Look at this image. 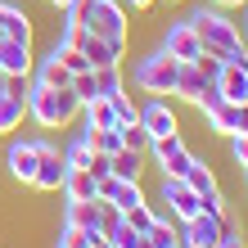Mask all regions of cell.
<instances>
[{
	"mask_svg": "<svg viewBox=\"0 0 248 248\" xmlns=\"http://www.w3.org/2000/svg\"><path fill=\"white\" fill-rule=\"evenodd\" d=\"M149 140H154V136H149V131H144L140 122H126V126H122V144H126V149L144 154V149H149Z\"/></svg>",
	"mask_w": 248,
	"mask_h": 248,
	"instance_id": "f1b7e54d",
	"label": "cell"
},
{
	"mask_svg": "<svg viewBox=\"0 0 248 248\" xmlns=\"http://www.w3.org/2000/svg\"><path fill=\"white\" fill-rule=\"evenodd\" d=\"M171 59H181V63H189V59H199L203 54V46H199V32L189 27V18H176V23H167L163 27V41H158Z\"/></svg>",
	"mask_w": 248,
	"mask_h": 248,
	"instance_id": "ba28073f",
	"label": "cell"
},
{
	"mask_svg": "<svg viewBox=\"0 0 248 248\" xmlns=\"http://www.w3.org/2000/svg\"><path fill=\"white\" fill-rule=\"evenodd\" d=\"M91 136V149L95 154H118L122 149V126H108V131H86Z\"/></svg>",
	"mask_w": 248,
	"mask_h": 248,
	"instance_id": "4316f807",
	"label": "cell"
},
{
	"mask_svg": "<svg viewBox=\"0 0 248 248\" xmlns=\"http://www.w3.org/2000/svg\"><path fill=\"white\" fill-rule=\"evenodd\" d=\"M81 126L86 131H108V126H118V113H113L108 99H91V104H81Z\"/></svg>",
	"mask_w": 248,
	"mask_h": 248,
	"instance_id": "ffe728a7",
	"label": "cell"
},
{
	"mask_svg": "<svg viewBox=\"0 0 248 248\" xmlns=\"http://www.w3.org/2000/svg\"><path fill=\"white\" fill-rule=\"evenodd\" d=\"M203 212H208V217H226V212H230V203H226V194H221V189L203 194Z\"/></svg>",
	"mask_w": 248,
	"mask_h": 248,
	"instance_id": "e575fe53",
	"label": "cell"
},
{
	"mask_svg": "<svg viewBox=\"0 0 248 248\" xmlns=\"http://www.w3.org/2000/svg\"><path fill=\"white\" fill-rule=\"evenodd\" d=\"M59 154H63V163L68 167H91V158H95V149H91V136H86V126L77 131V136H68L63 144H59Z\"/></svg>",
	"mask_w": 248,
	"mask_h": 248,
	"instance_id": "ac0fdd59",
	"label": "cell"
},
{
	"mask_svg": "<svg viewBox=\"0 0 248 248\" xmlns=\"http://www.w3.org/2000/svg\"><path fill=\"white\" fill-rule=\"evenodd\" d=\"M0 95H5V72H0Z\"/></svg>",
	"mask_w": 248,
	"mask_h": 248,
	"instance_id": "7bdbcfd3",
	"label": "cell"
},
{
	"mask_svg": "<svg viewBox=\"0 0 248 248\" xmlns=\"http://www.w3.org/2000/svg\"><path fill=\"white\" fill-rule=\"evenodd\" d=\"M63 221L91 230V235H104V208H99V199H63Z\"/></svg>",
	"mask_w": 248,
	"mask_h": 248,
	"instance_id": "30bf717a",
	"label": "cell"
},
{
	"mask_svg": "<svg viewBox=\"0 0 248 248\" xmlns=\"http://www.w3.org/2000/svg\"><path fill=\"white\" fill-rule=\"evenodd\" d=\"M189 63H194V68H199L208 81H217V77H221V68H226V63H221V54H208V50H203L199 59H189Z\"/></svg>",
	"mask_w": 248,
	"mask_h": 248,
	"instance_id": "d6a6232c",
	"label": "cell"
},
{
	"mask_svg": "<svg viewBox=\"0 0 248 248\" xmlns=\"http://www.w3.org/2000/svg\"><path fill=\"white\" fill-rule=\"evenodd\" d=\"M194 158H199V154H189V144H185V149H181L176 158H167V163L158 167V171H163V176H185V171H189V163H194Z\"/></svg>",
	"mask_w": 248,
	"mask_h": 248,
	"instance_id": "1f68e13d",
	"label": "cell"
},
{
	"mask_svg": "<svg viewBox=\"0 0 248 248\" xmlns=\"http://www.w3.org/2000/svg\"><path fill=\"white\" fill-rule=\"evenodd\" d=\"M171 248H181V244H171Z\"/></svg>",
	"mask_w": 248,
	"mask_h": 248,
	"instance_id": "f6af8a7d",
	"label": "cell"
},
{
	"mask_svg": "<svg viewBox=\"0 0 248 248\" xmlns=\"http://www.w3.org/2000/svg\"><path fill=\"white\" fill-rule=\"evenodd\" d=\"M217 91H221L230 104H248V68L244 63H226L221 77H217Z\"/></svg>",
	"mask_w": 248,
	"mask_h": 248,
	"instance_id": "2e32d148",
	"label": "cell"
},
{
	"mask_svg": "<svg viewBox=\"0 0 248 248\" xmlns=\"http://www.w3.org/2000/svg\"><path fill=\"white\" fill-rule=\"evenodd\" d=\"M122 5H126L131 14H144V9H149V5H158V0H122Z\"/></svg>",
	"mask_w": 248,
	"mask_h": 248,
	"instance_id": "f35d334b",
	"label": "cell"
},
{
	"mask_svg": "<svg viewBox=\"0 0 248 248\" xmlns=\"http://www.w3.org/2000/svg\"><path fill=\"white\" fill-rule=\"evenodd\" d=\"M235 136H248V104L235 108Z\"/></svg>",
	"mask_w": 248,
	"mask_h": 248,
	"instance_id": "d590c367",
	"label": "cell"
},
{
	"mask_svg": "<svg viewBox=\"0 0 248 248\" xmlns=\"http://www.w3.org/2000/svg\"><path fill=\"white\" fill-rule=\"evenodd\" d=\"M32 63H36V54H32V46L27 41H9V36H0V72H32Z\"/></svg>",
	"mask_w": 248,
	"mask_h": 248,
	"instance_id": "5bb4252c",
	"label": "cell"
},
{
	"mask_svg": "<svg viewBox=\"0 0 248 248\" xmlns=\"http://www.w3.org/2000/svg\"><path fill=\"white\" fill-rule=\"evenodd\" d=\"M208 5H217V9H230V14H235V9H244V5H248V0H208Z\"/></svg>",
	"mask_w": 248,
	"mask_h": 248,
	"instance_id": "74e56055",
	"label": "cell"
},
{
	"mask_svg": "<svg viewBox=\"0 0 248 248\" xmlns=\"http://www.w3.org/2000/svg\"><path fill=\"white\" fill-rule=\"evenodd\" d=\"M104 235H91V230L72 226V221H59V239H54V248H95Z\"/></svg>",
	"mask_w": 248,
	"mask_h": 248,
	"instance_id": "d4e9b609",
	"label": "cell"
},
{
	"mask_svg": "<svg viewBox=\"0 0 248 248\" xmlns=\"http://www.w3.org/2000/svg\"><path fill=\"white\" fill-rule=\"evenodd\" d=\"M63 154H59V144L46 140V149H41V163H36V176H32V189H41V194H59V185H63Z\"/></svg>",
	"mask_w": 248,
	"mask_h": 248,
	"instance_id": "9c48e42d",
	"label": "cell"
},
{
	"mask_svg": "<svg viewBox=\"0 0 248 248\" xmlns=\"http://www.w3.org/2000/svg\"><path fill=\"white\" fill-rule=\"evenodd\" d=\"M217 248H248V244H244V235H221Z\"/></svg>",
	"mask_w": 248,
	"mask_h": 248,
	"instance_id": "8d00e7d4",
	"label": "cell"
},
{
	"mask_svg": "<svg viewBox=\"0 0 248 248\" xmlns=\"http://www.w3.org/2000/svg\"><path fill=\"white\" fill-rule=\"evenodd\" d=\"M189 18V27L199 32V46L208 50V54H226L235 50V46H244V36H239V18L230 9H217V5H203V9H194V14H185Z\"/></svg>",
	"mask_w": 248,
	"mask_h": 248,
	"instance_id": "7a4b0ae2",
	"label": "cell"
},
{
	"mask_svg": "<svg viewBox=\"0 0 248 248\" xmlns=\"http://www.w3.org/2000/svg\"><path fill=\"white\" fill-rule=\"evenodd\" d=\"M59 194L63 199H95V176H91V171H81V167H68Z\"/></svg>",
	"mask_w": 248,
	"mask_h": 248,
	"instance_id": "7402d4cb",
	"label": "cell"
},
{
	"mask_svg": "<svg viewBox=\"0 0 248 248\" xmlns=\"http://www.w3.org/2000/svg\"><path fill=\"white\" fill-rule=\"evenodd\" d=\"M95 248H113V244H108V239H99V244H95Z\"/></svg>",
	"mask_w": 248,
	"mask_h": 248,
	"instance_id": "b9f144b4",
	"label": "cell"
},
{
	"mask_svg": "<svg viewBox=\"0 0 248 248\" xmlns=\"http://www.w3.org/2000/svg\"><path fill=\"white\" fill-rule=\"evenodd\" d=\"M41 5H50V9H59V14H63V5H68V0H41Z\"/></svg>",
	"mask_w": 248,
	"mask_h": 248,
	"instance_id": "60d3db41",
	"label": "cell"
},
{
	"mask_svg": "<svg viewBox=\"0 0 248 248\" xmlns=\"http://www.w3.org/2000/svg\"><path fill=\"white\" fill-rule=\"evenodd\" d=\"M244 68H248V59H244Z\"/></svg>",
	"mask_w": 248,
	"mask_h": 248,
	"instance_id": "7dc6e473",
	"label": "cell"
},
{
	"mask_svg": "<svg viewBox=\"0 0 248 248\" xmlns=\"http://www.w3.org/2000/svg\"><path fill=\"white\" fill-rule=\"evenodd\" d=\"M144 239H149L154 248H171V244H176V239H181V230H176V226H171V221H167V217H154V226H149V230H144Z\"/></svg>",
	"mask_w": 248,
	"mask_h": 248,
	"instance_id": "484cf974",
	"label": "cell"
},
{
	"mask_svg": "<svg viewBox=\"0 0 248 248\" xmlns=\"http://www.w3.org/2000/svg\"><path fill=\"white\" fill-rule=\"evenodd\" d=\"M46 140H50V136H9V149H5V171H9V176L18 181V185H32Z\"/></svg>",
	"mask_w": 248,
	"mask_h": 248,
	"instance_id": "5b68a950",
	"label": "cell"
},
{
	"mask_svg": "<svg viewBox=\"0 0 248 248\" xmlns=\"http://www.w3.org/2000/svg\"><path fill=\"white\" fill-rule=\"evenodd\" d=\"M181 239L189 248H217V239H221V217L199 212V217H189V221H181Z\"/></svg>",
	"mask_w": 248,
	"mask_h": 248,
	"instance_id": "8fae6325",
	"label": "cell"
},
{
	"mask_svg": "<svg viewBox=\"0 0 248 248\" xmlns=\"http://www.w3.org/2000/svg\"><path fill=\"white\" fill-rule=\"evenodd\" d=\"M27 122V104L14 95H0V136H14V131H23Z\"/></svg>",
	"mask_w": 248,
	"mask_h": 248,
	"instance_id": "603a6c76",
	"label": "cell"
},
{
	"mask_svg": "<svg viewBox=\"0 0 248 248\" xmlns=\"http://www.w3.org/2000/svg\"><path fill=\"white\" fill-rule=\"evenodd\" d=\"M95 91H99V99H113V95H122V91H126V72H122V63L95 68Z\"/></svg>",
	"mask_w": 248,
	"mask_h": 248,
	"instance_id": "cb8c5ba5",
	"label": "cell"
},
{
	"mask_svg": "<svg viewBox=\"0 0 248 248\" xmlns=\"http://www.w3.org/2000/svg\"><path fill=\"white\" fill-rule=\"evenodd\" d=\"M208 86H217V81H208L194 63H181V72H176V91H171V95L185 99V104H199V95L208 91Z\"/></svg>",
	"mask_w": 248,
	"mask_h": 248,
	"instance_id": "e0dca14e",
	"label": "cell"
},
{
	"mask_svg": "<svg viewBox=\"0 0 248 248\" xmlns=\"http://www.w3.org/2000/svg\"><path fill=\"white\" fill-rule=\"evenodd\" d=\"M126 41H131V36H122V41H104V36H91V32H86L81 54L91 59V68H108V63H122V59H126Z\"/></svg>",
	"mask_w": 248,
	"mask_h": 248,
	"instance_id": "7c38bea8",
	"label": "cell"
},
{
	"mask_svg": "<svg viewBox=\"0 0 248 248\" xmlns=\"http://www.w3.org/2000/svg\"><path fill=\"white\" fill-rule=\"evenodd\" d=\"M158 194H163L167 212L176 217V221H189V217H199V212H203V199H199V194H194V189H189L181 176H163Z\"/></svg>",
	"mask_w": 248,
	"mask_h": 248,
	"instance_id": "8992f818",
	"label": "cell"
},
{
	"mask_svg": "<svg viewBox=\"0 0 248 248\" xmlns=\"http://www.w3.org/2000/svg\"><path fill=\"white\" fill-rule=\"evenodd\" d=\"M167 5H185V0H167Z\"/></svg>",
	"mask_w": 248,
	"mask_h": 248,
	"instance_id": "ee69618b",
	"label": "cell"
},
{
	"mask_svg": "<svg viewBox=\"0 0 248 248\" xmlns=\"http://www.w3.org/2000/svg\"><path fill=\"white\" fill-rule=\"evenodd\" d=\"M108 104H113V113H118V126H126V122H136V113H140V104H136V99H131L126 91H122V95H113Z\"/></svg>",
	"mask_w": 248,
	"mask_h": 248,
	"instance_id": "4dcf8cb0",
	"label": "cell"
},
{
	"mask_svg": "<svg viewBox=\"0 0 248 248\" xmlns=\"http://www.w3.org/2000/svg\"><path fill=\"white\" fill-rule=\"evenodd\" d=\"M239 14H244V23H239V36H244V46H248V5H244Z\"/></svg>",
	"mask_w": 248,
	"mask_h": 248,
	"instance_id": "ab89813d",
	"label": "cell"
},
{
	"mask_svg": "<svg viewBox=\"0 0 248 248\" xmlns=\"http://www.w3.org/2000/svg\"><path fill=\"white\" fill-rule=\"evenodd\" d=\"M108 171H113L118 181H140V171H144V154H136V149H126V144H122L118 154H108Z\"/></svg>",
	"mask_w": 248,
	"mask_h": 248,
	"instance_id": "d6986e66",
	"label": "cell"
},
{
	"mask_svg": "<svg viewBox=\"0 0 248 248\" xmlns=\"http://www.w3.org/2000/svg\"><path fill=\"white\" fill-rule=\"evenodd\" d=\"M81 27L91 36H104V41H122L131 36V9L122 0H91L81 14Z\"/></svg>",
	"mask_w": 248,
	"mask_h": 248,
	"instance_id": "277c9868",
	"label": "cell"
},
{
	"mask_svg": "<svg viewBox=\"0 0 248 248\" xmlns=\"http://www.w3.org/2000/svg\"><path fill=\"white\" fill-rule=\"evenodd\" d=\"M244 181H248V171H244Z\"/></svg>",
	"mask_w": 248,
	"mask_h": 248,
	"instance_id": "bcb514c9",
	"label": "cell"
},
{
	"mask_svg": "<svg viewBox=\"0 0 248 248\" xmlns=\"http://www.w3.org/2000/svg\"><path fill=\"white\" fill-rule=\"evenodd\" d=\"M32 81L36 86H54V91H63V86H72V72L63 68V59L54 54V46L41 54V59L32 63Z\"/></svg>",
	"mask_w": 248,
	"mask_h": 248,
	"instance_id": "4fadbf2b",
	"label": "cell"
},
{
	"mask_svg": "<svg viewBox=\"0 0 248 248\" xmlns=\"http://www.w3.org/2000/svg\"><path fill=\"white\" fill-rule=\"evenodd\" d=\"M72 95H77L81 104L99 99V91H95V68H86V72H77V77H72Z\"/></svg>",
	"mask_w": 248,
	"mask_h": 248,
	"instance_id": "83f0119b",
	"label": "cell"
},
{
	"mask_svg": "<svg viewBox=\"0 0 248 248\" xmlns=\"http://www.w3.org/2000/svg\"><path fill=\"white\" fill-rule=\"evenodd\" d=\"M230 140V158H235V167L248 171V136H226Z\"/></svg>",
	"mask_w": 248,
	"mask_h": 248,
	"instance_id": "836d02e7",
	"label": "cell"
},
{
	"mask_svg": "<svg viewBox=\"0 0 248 248\" xmlns=\"http://www.w3.org/2000/svg\"><path fill=\"white\" fill-rule=\"evenodd\" d=\"M27 118H32L41 131H63L81 118V99L72 95V86H63V91H54V86H36L27 91Z\"/></svg>",
	"mask_w": 248,
	"mask_h": 248,
	"instance_id": "6da1fadb",
	"label": "cell"
},
{
	"mask_svg": "<svg viewBox=\"0 0 248 248\" xmlns=\"http://www.w3.org/2000/svg\"><path fill=\"white\" fill-rule=\"evenodd\" d=\"M0 36H9V41H27L32 46V18L14 5V0H0Z\"/></svg>",
	"mask_w": 248,
	"mask_h": 248,
	"instance_id": "9a60e30c",
	"label": "cell"
},
{
	"mask_svg": "<svg viewBox=\"0 0 248 248\" xmlns=\"http://www.w3.org/2000/svg\"><path fill=\"white\" fill-rule=\"evenodd\" d=\"M181 181L194 189L199 199H203V194H212V189H221V185H217V171L208 167V158H194V163H189V171H185Z\"/></svg>",
	"mask_w": 248,
	"mask_h": 248,
	"instance_id": "44dd1931",
	"label": "cell"
},
{
	"mask_svg": "<svg viewBox=\"0 0 248 248\" xmlns=\"http://www.w3.org/2000/svg\"><path fill=\"white\" fill-rule=\"evenodd\" d=\"M54 54H59V59H63V68L72 72V77H77V72H86V68H91V59H86L81 50H72V46H59V41H54Z\"/></svg>",
	"mask_w": 248,
	"mask_h": 248,
	"instance_id": "f546056e",
	"label": "cell"
},
{
	"mask_svg": "<svg viewBox=\"0 0 248 248\" xmlns=\"http://www.w3.org/2000/svg\"><path fill=\"white\" fill-rule=\"evenodd\" d=\"M136 122L149 131V136H171V131H181L176 108L167 104V95H144V104H140V113H136Z\"/></svg>",
	"mask_w": 248,
	"mask_h": 248,
	"instance_id": "52a82bcc",
	"label": "cell"
},
{
	"mask_svg": "<svg viewBox=\"0 0 248 248\" xmlns=\"http://www.w3.org/2000/svg\"><path fill=\"white\" fill-rule=\"evenodd\" d=\"M176 72H181V59H171V54L158 46V50L140 54V59L131 63V86H136L140 95H171L176 91Z\"/></svg>",
	"mask_w": 248,
	"mask_h": 248,
	"instance_id": "3957f363",
	"label": "cell"
}]
</instances>
